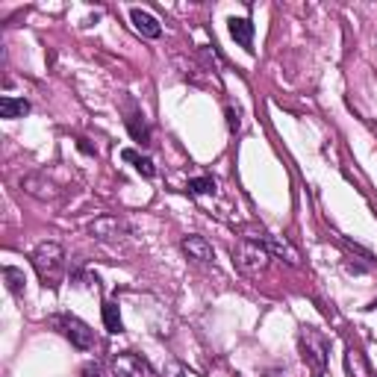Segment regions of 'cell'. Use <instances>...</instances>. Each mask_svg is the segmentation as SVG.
Returning a JSON list of instances; mask_svg holds the SVG:
<instances>
[{"instance_id": "cell-17", "label": "cell", "mask_w": 377, "mask_h": 377, "mask_svg": "<svg viewBox=\"0 0 377 377\" xmlns=\"http://www.w3.org/2000/svg\"><path fill=\"white\" fill-rule=\"evenodd\" d=\"M189 192L192 195H212L215 192V180H212V177H195V180H189Z\"/></svg>"}, {"instance_id": "cell-16", "label": "cell", "mask_w": 377, "mask_h": 377, "mask_svg": "<svg viewBox=\"0 0 377 377\" xmlns=\"http://www.w3.org/2000/svg\"><path fill=\"white\" fill-rule=\"evenodd\" d=\"M4 277H6V283H9V292L12 295H24V271H18V268H12V266H6L4 268Z\"/></svg>"}, {"instance_id": "cell-3", "label": "cell", "mask_w": 377, "mask_h": 377, "mask_svg": "<svg viewBox=\"0 0 377 377\" xmlns=\"http://www.w3.org/2000/svg\"><path fill=\"white\" fill-rule=\"evenodd\" d=\"M268 260H271V251L263 242L239 239V242H236V248H233V263H236V268H239L242 274H248V277L266 274Z\"/></svg>"}, {"instance_id": "cell-15", "label": "cell", "mask_w": 377, "mask_h": 377, "mask_svg": "<svg viewBox=\"0 0 377 377\" xmlns=\"http://www.w3.org/2000/svg\"><path fill=\"white\" fill-rule=\"evenodd\" d=\"M104 324L109 333H121L124 330V322H121V312H118L115 304H104Z\"/></svg>"}, {"instance_id": "cell-19", "label": "cell", "mask_w": 377, "mask_h": 377, "mask_svg": "<svg viewBox=\"0 0 377 377\" xmlns=\"http://www.w3.org/2000/svg\"><path fill=\"white\" fill-rule=\"evenodd\" d=\"M83 377H104V371H101V366H97V363H89L83 368Z\"/></svg>"}, {"instance_id": "cell-9", "label": "cell", "mask_w": 377, "mask_h": 377, "mask_svg": "<svg viewBox=\"0 0 377 377\" xmlns=\"http://www.w3.org/2000/svg\"><path fill=\"white\" fill-rule=\"evenodd\" d=\"M130 21H133V27L142 33L145 38H160L163 35V27H160V21L148 12V9H130Z\"/></svg>"}, {"instance_id": "cell-10", "label": "cell", "mask_w": 377, "mask_h": 377, "mask_svg": "<svg viewBox=\"0 0 377 377\" xmlns=\"http://www.w3.org/2000/svg\"><path fill=\"white\" fill-rule=\"evenodd\" d=\"M230 35L245 50H253V24L248 21V18H230Z\"/></svg>"}, {"instance_id": "cell-1", "label": "cell", "mask_w": 377, "mask_h": 377, "mask_svg": "<svg viewBox=\"0 0 377 377\" xmlns=\"http://www.w3.org/2000/svg\"><path fill=\"white\" fill-rule=\"evenodd\" d=\"M33 266L38 271V277L45 280V286H56L59 277H62L65 268V251L59 242L48 239V242H38L33 251Z\"/></svg>"}, {"instance_id": "cell-13", "label": "cell", "mask_w": 377, "mask_h": 377, "mask_svg": "<svg viewBox=\"0 0 377 377\" xmlns=\"http://www.w3.org/2000/svg\"><path fill=\"white\" fill-rule=\"evenodd\" d=\"M30 112V104L24 101V97H0V115L4 118H24Z\"/></svg>"}, {"instance_id": "cell-20", "label": "cell", "mask_w": 377, "mask_h": 377, "mask_svg": "<svg viewBox=\"0 0 377 377\" xmlns=\"http://www.w3.org/2000/svg\"><path fill=\"white\" fill-rule=\"evenodd\" d=\"M227 124H230V130H239V115L233 112V106H227Z\"/></svg>"}, {"instance_id": "cell-4", "label": "cell", "mask_w": 377, "mask_h": 377, "mask_svg": "<svg viewBox=\"0 0 377 377\" xmlns=\"http://www.w3.org/2000/svg\"><path fill=\"white\" fill-rule=\"evenodd\" d=\"M56 327L62 330L65 339L77 348V351H92L94 348V330L80 322V319H74V315H59L56 319Z\"/></svg>"}, {"instance_id": "cell-2", "label": "cell", "mask_w": 377, "mask_h": 377, "mask_svg": "<svg viewBox=\"0 0 377 377\" xmlns=\"http://www.w3.org/2000/svg\"><path fill=\"white\" fill-rule=\"evenodd\" d=\"M297 345H301V360L312 371V377H324L327 371V339L315 327H301L297 333Z\"/></svg>"}, {"instance_id": "cell-11", "label": "cell", "mask_w": 377, "mask_h": 377, "mask_svg": "<svg viewBox=\"0 0 377 377\" xmlns=\"http://www.w3.org/2000/svg\"><path fill=\"white\" fill-rule=\"evenodd\" d=\"M266 242H268V248H271V253H277V256H283V260L289 263V266H301V253H297L283 236H268L266 233Z\"/></svg>"}, {"instance_id": "cell-18", "label": "cell", "mask_w": 377, "mask_h": 377, "mask_svg": "<svg viewBox=\"0 0 377 377\" xmlns=\"http://www.w3.org/2000/svg\"><path fill=\"white\" fill-rule=\"evenodd\" d=\"M138 118H142V115L127 118V127H130V133H133V138H136L138 145H148V127H145V121L138 124Z\"/></svg>"}, {"instance_id": "cell-6", "label": "cell", "mask_w": 377, "mask_h": 377, "mask_svg": "<svg viewBox=\"0 0 377 377\" xmlns=\"http://www.w3.org/2000/svg\"><path fill=\"white\" fill-rule=\"evenodd\" d=\"M21 189L33 197H38V201H56L59 195H62V189H59L48 174L42 171H33V174H24L21 177Z\"/></svg>"}, {"instance_id": "cell-14", "label": "cell", "mask_w": 377, "mask_h": 377, "mask_svg": "<svg viewBox=\"0 0 377 377\" xmlns=\"http://www.w3.org/2000/svg\"><path fill=\"white\" fill-rule=\"evenodd\" d=\"M121 156H124L127 163H133V165H136V171L142 174V177H153V174H156V168H153V163L148 160V156H138L136 151H124Z\"/></svg>"}, {"instance_id": "cell-12", "label": "cell", "mask_w": 377, "mask_h": 377, "mask_svg": "<svg viewBox=\"0 0 377 377\" xmlns=\"http://www.w3.org/2000/svg\"><path fill=\"white\" fill-rule=\"evenodd\" d=\"M345 366H348V374H351V377H371L363 351H360V348H354V345L345 351Z\"/></svg>"}, {"instance_id": "cell-21", "label": "cell", "mask_w": 377, "mask_h": 377, "mask_svg": "<svg viewBox=\"0 0 377 377\" xmlns=\"http://www.w3.org/2000/svg\"><path fill=\"white\" fill-rule=\"evenodd\" d=\"M77 148H80L83 153H94V148H92L89 142H83V138H80V142H77Z\"/></svg>"}, {"instance_id": "cell-8", "label": "cell", "mask_w": 377, "mask_h": 377, "mask_svg": "<svg viewBox=\"0 0 377 377\" xmlns=\"http://www.w3.org/2000/svg\"><path fill=\"white\" fill-rule=\"evenodd\" d=\"M183 251H186L189 260H195V263H212L215 260L212 245L204 239V236H197V233L186 236V239H183Z\"/></svg>"}, {"instance_id": "cell-7", "label": "cell", "mask_w": 377, "mask_h": 377, "mask_svg": "<svg viewBox=\"0 0 377 377\" xmlns=\"http://www.w3.org/2000/svg\"><path fill=\"white\" fill-rule=\"evenodd\" d=\"M112 377H151V366L133 351H121L112 356Z\"/></svg>"}, {"instance_id": "cell-5", "label": "cell", "mask_w": 377, "mask_h": 377, "mask_svg": "<svg viewBox=\"0 0 377 377\" xmlns=\"http://www.w3.org/2000/svg\"><path fill=\"white\" fill-rule=\"evenodd\" d=\"M89 233L97 242H124L130 236V227L124 218H118V215H101L89 224Z\"/></svg>"}]
</instances>
